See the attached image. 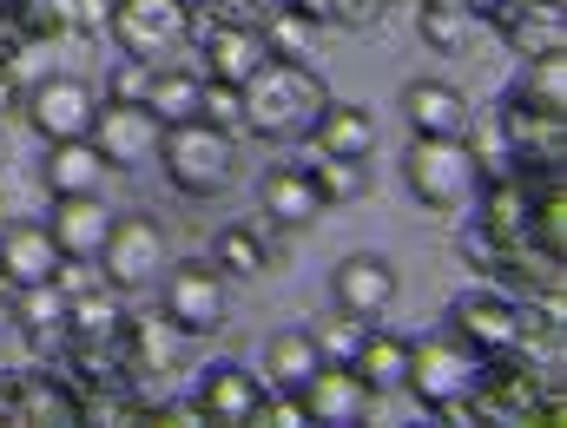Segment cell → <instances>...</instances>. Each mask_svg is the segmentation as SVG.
Segmentation results:
<instances>
[{"mask_svg":"<svg viewBox=\"0 0 567 428\" xmlns=\"http://www.w3.org/2000/svg\"><path fill=\"white\" fill-rule=\"evenodd\" d=\"M330 106V86L317 80L310 60H265L245 86H238V126L251 139H310L317 113Z\"/></svg>","mask_w":567,"mask_h":428,"instance_id":"obj_1","label":"cell"},{"mask_svg":"<svg viewBox=\"0 0 567 428\" xmlns=\"http://www.w3.org/2000/svg\"><path fill=\"white\" fill-rule=\"evenodd\" d=\"M158 165H165L172 191H185V198H218V191L238 185V139H231V126L185 119V126H165Z\"/></svg>","mask_w":567,"mask_h":428,"instance_id":"obj_2","label":"cell"},{"mask_svg":"<svg viewBox=\"0 0 567 428\" xmlns=\"http://www.w3.org/2000/svg\"><path fill=\"white\" fill-rule=\"evenodd\" d=\"M403 178L429 211H468L482 191V158L468 139H416L403 152Z\"/></svg>","mask_w":567,"mask_h":428,"instance_id":"obj_3","label":"cell"},{"mask_svg":"<svg viewBox=\"0 0 567 428\" xmlns=\"http://www.w3.org/2000/svg\"><path fill=\"white\" fill-rule=\"evenodd\" d=\"M482 369H488V356H482L475 343H462L455 330H442V336L410 343V376H403V383L423 396L429 409H442V403H475Z\"/></svg>","mask_w":567,"mask_h":428,"instance_id":"obj_4","label":"cell"},{"mask_svg":"<svg viewBox=\"0 0 567 428\" xmlns=\"http://www.w3.org/2000/svg\"><path fill=\"white\" fill-rule=\"evenodd\" d=\"M158 316L178 336H218L231 316V278L218 264H165L158 278Z\"/></svg>","mask_w":567,"mask_h":428,"instance_id":"obj_5","label":"cell"},{"mask_svg":"<svg viewBox=\"0 0 567 428\" xmlns=\"http://www.w3.org/2000/svg\"><path fill=\"white\" fill-rule=\"evenodd\" d=\"M113 40L140 66H172L192 46V7L185 0H113Z\"/></svg>","mask_w":567,"mask_h":428,"instance_id":"obj_6","label":"cell"},{"mask_svg":"<svg viewBox=\"0 0 567 428\" xmlns=\"http://www.w3.org/2000/svg\"><path fill=\"white\" fill-rule=\"evenodd\" d=\"M165 264H172V238H165V225L158 218H145V211H126V218H113V238H106V251H100V278L120 290H152L165 278Z\"/></svg>","mask_w":567,"mask_h":428,"instance_id":"obj_7","label":"cell"},{"mask_svg":"<svg viewBox=\"0 0 567 428\" xmlns=\"http://www.w3.org/2000/svg\"><path fill=\"white\" fill-rule=\"evenodd\" d=\"M27 119H33V133L53 145V139H86L93 133V113H100V93L86 86V80H73V73H47V80H33L27 86V106H20Z\"/></svg>","mask_w":567,"mask_h":428,"instance_id":"obj_8","label":"cell"},{"mask_svg":"<svg viewBox=\"0 0 567 428\" xmlns=\"http://www.w3.org/2000/svg\"><path fill=\"white\" fill-rule=\"evenodd\" d=\"M86 139L100 145V158H106L113 171H133V165H145V158H158L165 126H158V113H152L145 100H100Z\"/></svg>","mask_w":567,"mask_h":428,"instance_id":"obj_9","label":"cell"},{"mask_svg":"<svg viewBox=\"0 0 567 428\" xmlns=\"http://www.w3.org/2000/svg\"><path fill=\"white\" fill-rule=\"evenodd\" d=\"M449 330L462 343H475L482 356L495 349H522V330H528V303L522 296H502V290H468L449 303Z\"/></svg>","mask_w":567,"mask_h":428,"instance_id":"obj_10","label":"cell"},{"mask_svg":"<svg viewBox=\"0 0 567 428\" xmlns=\"http://www.w3.org/2000/svg\"><path fill=\"white\" fill-rule=\"evenodd\" d=\"M396 264L390 258H377V251H350L343 264H337V278H330V296H337V310L343 316H363V323H383L390 310H396Z\"/></svg>","mask_w":567,"mask_h":428,"instance_id":"obj_11","label":"cell"},{"mask_svg":"<svg viewBox=\"0 0 567 428\" xmlns=\"http://www.w3.org/2000/svg\"><path fill=\"white\" fill-rule=\"evenodd\" d=\"M297 396H303V422H337L343 428V422H370V416H377V389H370L350 363H323Z\"/></svg>","mask_w":567,"mask_h":428,"instance_id":"obj_12","label":"cell"},{"mask_svg":"<svg viewBox=\"0 0 567 428\" xmlns=\"http://www.w3.org/2000/svg\"><path fill=\"white\" fill-rule=\"evenodd\" d=\"M495 27H502L508 53H522V60L567 53V7L561 0H502L495 7Z\"/></svg>","mask_w":567,"mask_h":428,"instance_id":"obj_13","label":"cell"},{"mask_svg":"<svg viewBox=\"0 0 567 428\" xmlns=\"http://www.w3.org/2000/svg\"><path fill=\"white\" fill-rule=\"evenodd\" d=\"M403 119H410L416 139H468V126H475L462 86H449V80H410L403 86Z\"/></svg>","mask_w":567,"mask_h":428,"instance_id":"obj_14","label":"cell"},{"mask_svg":"<svg viewBox=\"0 0 567 428\" xmlns=\"http://www.w3.org/2000/svg\"><path fill=\"white\" fill-rule=\"evenodd\" d=\"M113 218H120V211H113L100 191H80V198H60V205H53L47 231H53V244H60L66 258L100 264V251H106V238H113Z\"/></svg>","mask_w":567,"mask_h":428,"instance_id":"obj_15","label":"cell"},{"mask_svg":"<svg viewBox=\"0 0 567 428\" xmlns=\"http://www.w3.org/2000/svg\"><path fill=\"white\" fill-rule=\"evenodd\" d=\"M120 336H126V303L106 278L66 296V343L73 349H120Z\"/></svg>","mask_w":567,"mask_h":428,"instance_id":"obj_16","label":"cell"},{"mask_svg":"<svg viewBox=\"0 0 567 428\" xmlns=\"http://www.w3.org/2000/svg\"><path fill=\"white\" fill-rule=\"evenodd\" d=\"M265 60H271L265 27H205V40H198V66L218 86H245Z\"/></svg>","mask_w":567,"mask_h":428,"instance_id":"obj_17","label":"cell"},{"mask_svg":"<svg viewBox=\"0 0 567 428\" xmlns=\"http://www.w3.org/2000/svg\"><path fill=\"white\" fill-rule=\"evenodd\" d=\"M192 403H198V416H205V422H258L265 376H251L245 363H212Z\"/></svg>","mask_w":567,"mask_h":428,"instance_id":"obj_18","label":"cell"},{"mask_svg":"<svg viewBox=\"0 0 567 428\" xmlns=\"http://www.w3.org/2000/svg\"><path fill=\"white\" fill-rule=\"evenodd\" d=\"M60 244H53V231L47 225H33V218H20V225H7L0 231V271H7V290H27V284H53V271H60Z\"/></svg>","mask_w":567,"mask_h":428,"instance_id":"obj_19","label":"cell"},{"mask_svg":"<svg viewBox=\"0 0 567 428\" xmlns=\"http://www.w3.org/2000/svg\"><path fill=\"white\" fill-rule=\"evenodd\" d=\"M258 205H265V218L284 225V231H303L310 218H323V211H330V205H323V191H317V178H310V158H303V165H278V171H265Z\"/></svg>","mask_w":567,"mask_h":428,"instance_id":"obj_20","label":"cell"},{"mask_svg":"<svg viewBox=\"0 0 567 428\" xmlns=\"http://www.w3.org/2000/svg\"><path fill=\"white\" fill-rule=\"evenodd\" d=\"M40 178H47V191H53V198H80V191H106L113 165L100 158V145H93V139H53V145H47Z\"/></svg>","mask_w":567,"mask_h":428,"instance_id":"obj_21","label":"cell"},{"mask_svg":"<svg viewBox=\"0 0 567 428\" xmlns=\"http://www.w3.org/2000/svg\"><path fill=\"white\" fill-rule=\"evenodd\" d=\"M13 383V422H80V389L60 383L53 369H27V376H7Z\"/></svg>","mask_w":567,"mask_h":428,"instance_id":"obj_22","label":"cell"},{"mask_svg":"<svg viewBox=\"0 0 567 428\" xmlns=\"http://www.w3.org/2000/svg\"><path fill=\"white\" fill-rule=\"evenodd\" d=\"M205 73L192 66H152V86H145V106L158 113V126H185V119H205Z\"/></svg>","mask_w":567,"mask_h":428,"instance_id":"obj_23","label":"cell"},{"mask_svg":"<svg viewBox=\"0 0 567 428\" xmlns=\"http://www.w3.org/2000/svg\"><path fill=\"white\" fill-rule=\"evenodd\" d=\"M317 369H323L317 330H278V336L265 343V389H290V396H297Z\"/></svg>","mask_w":567,"mask_h":428,"instance_id":"obj_24","label":"cell"},{"mask_svg":"<svg viewBox=\"0 0 567 428\" xmlns=\"http://www.w3.org/2000/svg\"><path fill=\"white\" fill-rule=\"evenodd\" d=\"M13 336H27L33 349L66 343V290H60V284L13 290Z\"/></svg>","mask_w":567,"mask_h":428,"instance_id":"obj_25","label":"cell"},{"mask_svg":"<svg viewBox=\"0 0 567 428\" xmlns=\"http://www.w3.org/2000/svg\"><path fill=\"white\" fill-rule=\"evenodd\" d=\"M310 139H317L323 158H370V152H377V119H370L363 106H337V100H330V106L317 113Z\"/></svg>","mask_w":567,"mask_h":428,"instance_id":"obj_26","label":"cell"},{"mask_svg":"<svg viewBox=\"0 0 567 428\" xmlns=\"http://www.w3.org/2000/svg\"><path fill=\"white\" fill-rule=\"evenodd\" d=\"M350 369H357L377 396H383V389H403V376H410V343L370 323V336H363V349H357V363H350Z\"/></svg>","mask_w":567,"mask_h":428,"instance_id":"obj_27","label":"cell"},{"mask_svg":"<svg viewBox=\"0 0 567 428\" xmlns=\"http://www.w3.org/2000/svg\"><path fill=\"white\" fill-rule=\"evenodd\" d=\"M515 106H528V113H548V119H567V60L561 53H548V60H528V73L515 80V93H508Z\"/></svg>","mask_w":567,"mask_h":428,"instance_id":"obj_28","label":"cell"},{"mask_svg":"<svg viewBox=\"0 0 567 428\" xmlns=\"http://www.w3.org/2000/svg\"><path fill=\"white\" fill-rule=\"evenodd\" d=\"M7 27L27 33V40H60V33H73V27H86V7H80V0H13Z\"/></svg>","mask_w":567,"mask_h":428,"instance_id":"obj_29","label":"cell"},{"mask_svg":"<svg viewBox=\"0 0 567 428\" xmlns=\"http://www.w3.org/2000/svg\"><path fill=\"white\" fill-rule=\"evenodd\" d=\"M258 27H265V46H271L278 60H310V53H317V40H323V27H317L310 13H297L290 0H284V7H265V20H258Z\"/></svg>","mask_w":567,"mask_h":428,"instance_id":"obj_30","label":"cell"},{"mask_svg":"<svg viewBox=\"0 0 567 428\" xmlns=\"http://www.w3.org/2000/svg\"><path fill=\"white\" fill-rule=\"evenodd\" d=\"M212 264H218L225 278H258V271L271 264V244H265V231H251V225H225L218 244H212Z\"/></svg>","mask_w":567,"mask_h":428,"instance_id":"obj_31","label":"cell"},{"mask_svg":"<svg viewBox=\"0 0 567 428\" xmlns=\"http://www.w3.org/2000/svg\"><path fill=\"white\" fill-rule=\"evenodd\" d=\"M310 178H317V191H323V205H350V198H363V185H370V171H363V158H310Z\"/></svg>","mask_w":567,"mask_h":428,"instance_id":"obj_32","label":"cell"},{"mask_svg":"<svg viewBox=\"0 0 567 428\" xmlns=\"http://www.w3.org/2000/svg\"><path fill=\"white\" fill-rule=\"evenodd\" d=\"M468 33H475V13H468V7H442V0H423V40L435 46V53H455Z\"/></svg>","mask_w":567,"mask_h":428,"instance_id":"obj_33","label":"cell"},{"mask_svg":"<svg viewBox=\"0 0 567 428\" xmlns=\"http://www.w3.org/2000/svg\"><path fill=\"white\" fill-rule=\"evenodd\" d=\"M297 13H310L317 27H370L383 13V0H290Z\"/></svg>","mask_w":567,"mask_h":428,"instance_id":"obj_34","label":"cell"},{"mask_svg":"<svg viewBox=\"0 0 567 428\" xmlns=\"http://www.w3.org/2000/svg\"><path fill=\"white\" fill-rule=\"evenodd\" d=\"M192 20L198 27H258L265 0H192Z\"/></svg>","mask_w":567,"mask_h":428,"instance_id":"obj_35","label":"cell"},{"mask_svg":"<svg viewBox=\"0 0 567 428\" xmlns=\"http://www.w3.org/2000/svg\"><path fill=\"white\" fill-rule=\"evenodd\" d=\"M363 336H370V323H363V316H337L330 330H317V343H323V363H357Z\"/></svg>","mask_w":567,"mask_h":428,"instance_id":"obj_36","label":"cell"},{"mask_svg":"<svg viewBox=\"0 0 567 428\" xmlns=\"http://www.w3.org/2000/svg\"><path fill=\"white\" fill-rule=\"evenodd\" d=\"M258 422H265V428H297V422H303V396H290V389H265Z\"/></svg>","mask_w":567,"mask_h":428,"instance_id":"obj_37","label":"cell"},{"mask_svg":"<svg viewBox=\"0 0 567 428\" xmlns=\"http://www.w3.org/2000/svg\"><path fill=\"white\" fill-rule=\"evenodd\" d=\"M145 86H152V66L120 60V73H113V100H145Z\"/></svg>","mask_w":567,"mask_h":428,"instance_id":"obj_38","label":"cell"},{"mask_svg":"<svg viewBox=\"0 0 567 428\" xmlns=\"http://www.w3.org/2000/svg\"><path fill=\"white\" fill-rule=\"evenodd\" d=\"M20 106H27V86H20V80L7 73V60H0V126H7V119H13Z\"/></svg>","mask_w":567,"mask_h":428,"instance_id":"obj_39","label":"cell"},{"mask_svg":"<svg viewBox=\"0 0 567 428\" xmlns=\"http://www.w3.org/2000/svg\"><path fill=\"white\" fill-rule=\"evenodd\" d=\"M7 336H13V290L0 284V343H7Z\"/></svg>","mask_w":567,"mask_h":428,"instance_id":"obj_40","label":"cell"},{"mask_svg":"<svg viewBox=\"0 0 567 428\" xmlns=\"http://www.w3.org/2000/svg\"><path fill=\"white\" fill-rule=\"evenodd\" d=\"M0 422H13V383L0 376Z\"/></svg>","mask_w":567,"mask_h":428,"instance_id":"obj_41","label":"cell"},{"mask_svg":"<svg viewBox=\"0 0 567 428\" xmlns=\"http://www.w3.org/2000/svg\"><path fill=\"white\" fill-rule=\"evenodd\" d=\"M495 7H502V0H475V13H495Z\"/></svg>","mask_w":567,"mask_h":428,"instance_id":"obj_42","label":"cell"},{"mask_svg":"<svg viewBox=\"0 0 567 428\" xmlns=\"http://www.w3.org/2000/svg\"><path fill=\"white\" fill-rule=\"evenodd\" d=\"M442 7H468V13H475V0H442Z\"/></svg>","mask_w":567,"mask_h":428,"instance_id":"obj_43","label":"cell"},{"mask_svg":"<svg viewBox=\"0 0 567 428\" xmlns=\"http://www.w3.org/2000/svg\"><path fill=\"white\" fill-rule=\"evenodd\" d=\"M7 13H13V0H0V27H7Z\"/></svg>","mask_w":567,"mask_h":428,"instance_id":"obj_44","label":"cell"},{"mask_svg":"<svg viewBox=\"0 0 567 428\" xmlns=\"http://www.w3.org/2000/svg\"><path fill=\"white\" fill-rule=\"evenodd\" d=\"M0 165H7V139H0Z\"/></svg>","mask_w":567,"mask_h":428,"instance_id":"obj_45","label":"cell"},{"mask_svg":"<svg viewBox=\"0 0 567 428\" xmlns=\"http://www.w3.org/2000/svg\"><path fill=\"white\" fill-rule=\"evenodd\" d=\"M0 284H7V271H0Z\"/></svg>","mask_w":567,"mask_h":428,"instance_id":"obj_46","label":"cell"}]
</instances>
